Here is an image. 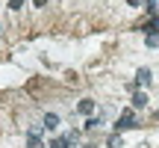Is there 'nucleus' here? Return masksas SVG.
I'll list each match as a JSON object with an SVG mask.
<instances>
[{
	"label": "nucleus",
	"instance_id": "f257e3e1",
	"mask_svg": "<svg viewBox=\"0 0 159 148\" xmlns=\"http://www.w3.org/2000/svg\"><path fill=\"white\" fill-rule=\"evenodd\" d=\"M130 127H139L136 125V116H133V113H124L118 119V125H115V131H130Z\"/></svg>",
	"mask_w": 159,
	"mask_h": 148
},
{
	"label": "nucleus",
	"instance_id": "f03ea898",
	"mask_svg": "<svg viewBox=\"0 0 159 148\" xmlns=\"http://www.w3.org/2000/svg\"><path fill=\"white\" fill-rule=\"evenodd\" d=\"M41 125H44V131H56V127H59V116L56 113H47Z\"/></svg>",
	"mask_w": 159,
	"mask_h": 148
},
{
	"label": "nucleus",
	"instance_id": "7ed1b4c3",
	"mask_svg": "<svg viewBox=\"0 0 159 148\" xmlns=\"http://www.w3.org/2000/svg\"><path fill=\"white\" fill-rule=\"evenodd\" d=\"M133 107H136V110L148 107V92H136V95H133Z\"/></svg>",
	"mask_w": 159,
	"mask_h": 148
},
{
	"label": "nucleus",
	"instance_id": "20e7f679",
	"mask_svg": "<svg viewBox=\"0 0 159 148\" xmlns=\"http://www.w3.org/2000/svg\"><path fill=\"white\" fill-rule=\"evenodd\" d=\"M136 80H139L142 86H148V83H150V68H139V71H136Z\"/></svg>",
	"mask_w": 159,
	"mask_h": 148
},
{
	"label": "nucleus",
	"instance_id": "39448f33",
	"mask_svg": "<svg viewBox=\"0 0 159 148\" xmlns=\"http://www.w3.org/2000/svg\"><path fill=\"white\" fill-rule=\"evenodd\" d=\"M27 148H47V145L41 142V139L35 136V133H27Z\"/></svg>",
	"mask_w": 159,
	"mask_h": 148
},
{
	"label": "nucleus",
	"instance_id": "423d86ee",
	"mask_svg": "<svg viewBox=\"0 0 159 148\" xmlns=\"http://www.w3.org/2000/svg\"><path fill=\"white\" fill-rule=\"evenodd\" d=\"M100 125H103L100 119H89V121H85V131H94V127H100Z\"/></svg>",
	"mask_w": 159,
	"mask_h": 148
},
{
	"label": "nucleus",
	"instance_id": "0eeeda50",
	"mask_svg": "<svg viewBox=\"0 0 159 148\" xmlns=\"http://www.w3.org/2000/svg\"><path fill=\"white\" fill-rule=\"evenodd\" d=\"M91 110H94V104H91V101H83V104H80V113H91Z\"/></svg>",
	"mask_w": 159,
	"mask_h": 148
},
{
	"label": "nucleus",
	"instance_id": "6e6552de",
	"mask_svg": "<svg viewBox=\"0 0 159 148\" xmlns=\"http://www.w3.org/2000/svg\"><path fill=\"white\" fill-rule=\"evenodd\" d=\"M109 148H121V139H118V136H112V139H109Z\"/></svg>",
	"mask_w": 159,
	"mask_h": 148
}]
</instances>
